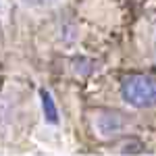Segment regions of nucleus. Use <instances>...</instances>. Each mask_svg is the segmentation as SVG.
<instances>
[{"label":"nucleus","instance_id":"1","mask_svg":"<svg viewBox=\"0 0 156 156\" xmlns=\"http://www.w3.org/2000/svg\"><path fill=\"white\" fill-rule=\"evenodd\" d=\"M121 98L133 108L156 106V77L129 75L121 83Z\"/></svg>","mask_w":156,"mask_h":156},{"label":"nucleus","instance_id":"2","mask_svg":"<svg viewBox=\"0 0 156 156\" xmlns=\"http://www.w3.org/2000/svg\"><path fill=\"white\" fill-rule=\"evenodd\" d=\"M40 98H42V110H44V119H46V123L56 125V123H58V108H56V104H54L50 92L40 90Z\"/></svg>","mask_w":156,"mask_h":156},{"label":"nucleus","instance_id":"3","mask_svg":"<svg viewBox=\"0 0 156 156\" xmlns=\"http://www.w3.org/2000/svg\"><path fill=\"white\" fill-rule=\"evenodd\" d=\"M121 127H123V123H121V119L115 117V115H112V117L106 115V117H100V119H98V131H100L102 137H108V135L119 133Z\"/></svg>","mask_w":156,"mask_h":156},{"label":"nucleus","instance_id":"4","mask_svg":"<svg viewBox=\"0 0 156 156\" xmlns=\"http://www.w3.org/2000/svg\"><path fill=\"white\" fill-rule=\"evenodd\" d=\"M25 6H34V9H40V6H48V4H54L56 0H21Z\"/></svg>","mask_w":156,"mask_h":156}]
</instances>
